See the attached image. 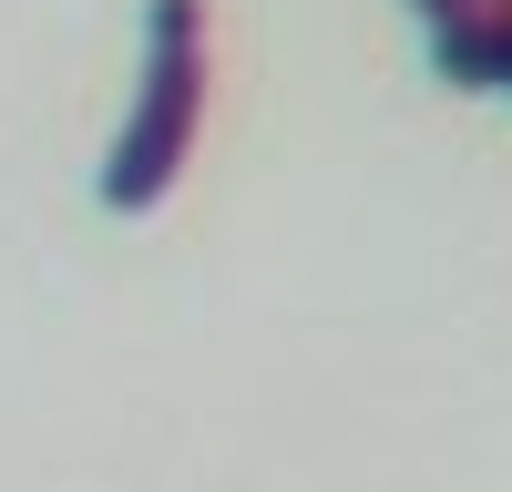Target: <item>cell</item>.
Wrapping results in <instances>:
<instances>
[{"label": "cell", "mask_w": 512, "mask_h": 492, "mask_svg": "<svg viewBox=\"0 0 512 492\" xmlns=\"http://www.w3.org/2000/svg\"><path fill=\"white\" fill-rule=\"evenodd\" d=\"M205 82H216L205 0H154L144 11V93H134V113H123V134L103 154V205L113 216H154L175 195L185 154L205 134Z\"/></svg>", "instance_id": "6da1fadb"}, {"label": "cell", "mask_w": 512, "mask_h": 492, "mask_svg": "<svg viewBox=\"0 0 512 492\" xmlns=\"http://www.w3.org/2000/svg\"><path fill=\"white\" fill-rule=\"evenodd\" d=\"M431 31V72L461 93H502L512 72V0H410Z\"/></svg>", "instance_id": "7a4b0ae2"}, {"label": "cell", "mask_w": 512, "mask_h": 492, "mask_svg": "<svg viewBox=\"0 0 512 492\" xmlns=\"http://www.w3.org/2000/svg\"><path fill=\"white\" fill-rule=\"evenodd\" d=\"M502 93H512V72H502Z\"/></svg>", "instance_id": "3957f363"}]
</instances>
